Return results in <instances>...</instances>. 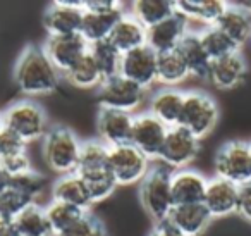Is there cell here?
<instances>
[{
  "instance_id": "1",
  "label": "cell",
  "mask_w": 251,
  "mask_h": 236,
  "mask_svg": "<svg viewBox=\"0 0 251 236\" xmlns=\"http://www.w3.org/2000/svg\"><path fill=\"white\" fill-rule=\"evenodd\" d=\"M14 81L21 93L28 97L50 95L60 83V73L55 69L42 47L28 45L18 57L14 66Z\"/></svg>"
},
{
  "instance_id": "2",
  "label": "cell",
  "mask_w": 251,
  "mask_h": 236,
  "mask_svg": "<svg viewBox=\"0 0 251 236\" xmlns=\"http://www.w3.org/2000/svg\"><path fill=\"white\" fill-rule=\"evenodd\" d=\"M81 145L77 136L66 126H53L43 136V157L53 173L66 176L77 171L81 155Z\"/></svg>"
},
{
  "instance_id": "3",
  "label": "cell",
  "mask_w": 251,
  "mask_h": 236,
  "mask_svg": "<svg viewBox=\"0 0 251 236\" xmlns=\"http://www.w3.org/2000/svg\"><path fill=\"white\" fill-rule=\"evenodd\" d=\"M171 176L167 167L155 166L148 171V174L143 177L140 186V198L143 204L147 214L153 219L155 222L167 221L174 200H172L171 190Z\"/></svg>"
},
{
  "instance_id": "4",
  "label": "cell",
  "mask_w": 251,
  "mask_h": 236,
  "mask_svg": "<svg viewBox=\"0 0 251 236\" xmlns=\"http://www.w3.org/2000/svg\"><path fill=\"white\" fill-rule=\"evenodd\" d=\"M0 119L4 128L14 131L26 143L35 142L47 133V114L33 100L14 102L0 114Z\"/></svg>"
},
{
  "instance_id": "5",
  "label": "cell",
  "mask_w": 251,
  "mask_h": 236,
  "mask_svg": "<svg viewBox=\"0 0 251 236\" xmlns=\"http://www.w3.org/2000/svg\"><path fill=\"white\" fill-rule=\"evenodd\" d=\"M219 121V107L210 95L203 91H189L184 93V105L179 126L188 129L198 140L205 138L213 131Z\"/></svg>"
},
{
  "instance_id": "6",
  "label": "cell",
  "mask_w": 251,
  "mask_h": 236,
  "mask_svg": "<svg viewBox=\"0 0 251 236\" xmlns=\"http://www.w3.org/2000/svg\"><path fill=\"white\" fill-rule=\"evenodd\" d=\"M217 177L230 181L236 186H244L251 183V143L227 142L219 148L215 155Z\"/></svg>"
},
{
  "instance_id": "7",
  "label": "cell",
  "mask_w": 251,
  "mask_h": 236,
  "mask_svg": "<svg viewBox=\"0 0 251 236\" xmlns=\"http://www.w3.org/2000/svg\"><path fill=\"white\" fill-rule=\"evenodd\" d=\"M150 169V159L131 143L112 147L108 150V171L117 186L141 183Z\"/></svg>"
},
{
  "instance_id": "8",
  "label": "cell",
  "mask_w": 251,
  "mask_h": 236,
  "mask_svg": "<svg viewBox=\"0 0 251 236\" xmlns=\"http://www.w3.org/2000/svg\"><path fill=\"white\" fill-rule=\"evenodd\" d=\"M145 95H147L145 88L126 80L121 74L110 78V80H105L98 87V102L101 107L129 112V114H133L143 104Z\"/></svg>"
},
{
  "instance_id": "9",
  "label": "cell",
  "mask_w": 251,
  "mask_h": 236,
  "mask_svg": "<svg viewBox=\"0 0 251 236\" xmlns=\"http://www.w3.org/2000/svg\"><path fill=\"white\" fill-rule=\"evenodd\" d=\"M200 152V140L182 126H172L169 128L165 142L162 145L158 160L165 167L172 169H186Z\"/></svg>"
},
{
  "instance_id": "10",
  "label": "cell",
  "mask_w": 251,
  "mask_h": 236,
  "mask_svg": "<svg viewBox=\"0 0 251 236\" xmlns=\"http://www.w3.org/2000/svg\"><path fill=\"white\" fill-rule=\"evenodd\" d=\"M157 57L158 56L148 45L122 54L119 74L148 90L157 81Z\"/></svg>"
},
{
  "instance_id": "11",
  "label": "cell",
  "mask_w": 251,
  "mask_h": 236,
  "mask_svg": "<svg viewBox=\"0 0 251 236\" xmlns=\"http://www.w3.org/2000/svg\"><path fill=\"white\" fill-rule=\"evenodd\" d=\"M167 131V126L158 121L155 116H151L150 112L134 116L131 145H134L140 152H143L150 160L158 159Z\"/></svg>"
},
{
  "instance_id": "12",
  "label": "cell",
  "mask_w": 251,
  "mask_h": 236,
  "mask_svg": "<svg viewBox=\"0 0 251 236\" xmlns=\"http://www.w3.org/2000/svg\"><path fill=\"white\" fill-rule=\"evenodd\" d=\"M83 14V2H53L45 11L43 26L49 36L79 35Z\"/></svg>"
},
{
  "instance_id": "13",
  "label": "cell",
  "mask_w": 251,
  "mask_h": 236,
  "mask_svg": "<svg viewBox=\"0 0 251 236\" xmlns=\"http://www.w3.org/2000/svg\"><path fill=\"white\" fill-rule=\"evenodd\" d=\"M42 49L55 69L60 74H66L88 52V43L81 38V35L49 36Z\"/></svg>"
},
{
  "instance_id": "14",
  "label": "cell",
  "mask_w": 251,
  "mask_h": 236,
  "mask_svg": "<svg viewBox=\"0 0 251 236\" xmlns=\"http://www.w3.org/2000/svg\"><path fill=\"white\" fill-rule=\"evenodd\" d=\"M133 124H134V114L100 107V112H98V118H97V128L101 142L108 148L131 143Z\"/></svg>"
},
{
  "instance_id": "15",
  "label": "cell",
  "mask_w": 251,
  "mask_h": 236,
  "mask_svg": "<svg viewBox=\"0 0 251 236\" xmlns=\"http://www.w3.org/2000/svg\"><path fill=\"white\" fill-rule=\"evenodd\" d=\"M188 31V19L174 12L165 21L158 23L151 28H147V45L157 56L174 52Z\"/></svg>"
},
{
  "instance_id": "16",
  "label": "cell",
  "mask_w": 251,
  "mask_h": 236,
  "mask_svg": "<svg viewBox=\"0 0 251 236\" xmlns=\"http://www.w3.org/2000/svg\"><path fill=\"white\" fill-rule=\"evenodd\" d=\"M237 202H239V186L217 176L208 179L203 205L212 219L237 214Z\"/></svg>"
},
{
  "instance_id": "17",
  "label": "cell",
  "mask_w": 251,
  "mask_h": 236,
  "mask_svg": "<svg viewBox=\"0 0 251 236\" xmlns=\"http://www.w3.org/2000/svg\"><path fill=\"white\" fill-rule=\"evenodd\" d=\"M206 184H208V179L203 174L196 173V171L181 169L172 173L171 190L174 205L203 204Z\"/></svg>"
},
{
  "instance_id": "18",
  "label": "cell",
  "mask_w": 251,
  "mask_h": 236,
  "mask_svg": "<svg viewBox=\"0 0 251 236\" xmlns=\"http://www.w3.org/2000/svg\"><path fill=\"white\" fill-rule=\"evenodd\" d=\"M246 71L248 66L243 54L234 52L230 56L212 60L208 71V80L219 90H232L244 80Z\"/></svg>"
},
{
  "instance_id": "19",
  "label": "cell",
  "mask_w": 251,
  "mask_h": 236,
  "mask_svg": "<svg viewBox=\"0 0 251 236\" xmlns=\"http://www.w3.org/2000/svg\"><path fill=\"white\" fill-rule=\"evenodd\" d=\"M212 215L203 204L174 205L167 217V222L182 236H200L208 228Z\"/></svg>"
},
{
  "instance_id": "20",
  "label": "cell",
  "mask_w": 251,
  "mask_h": 236,
  "mask_svg": "<svg viewBox=\"0 0 251 236\" xmlns=\"http://www.w3.org/2000/svg\"><path fill=\"white\" fill-rule=\"evenodd\" d=\"M52 200L69 204L73 207H77L81 210L88 212V208L93 205L88 191L86 183L77 173L60 176L52 186Z\"/></svg>"
},
{
  "instance_id": "21",
  "label": "cell",
  "mask_w": 251,
  "mask_h": 236,
  "mask_svg": "<svg viewBox=\"0 0 251 236\" xmlns=\"http://www.w3.org/2000/svg\"><path fill=\"white\" fill-rule=\"evenodd\" d=\"M108 42L121 54L131 52L147 45V28L131 14H122L112 28Z\"/></svg>"
},
{
  "instance_id": "22",
  "label": "cell",
  "mask_w": 251,
  "mask_h": 236,
  "mask_svg": "<svg viewBox=\"0 0 251 236\" xmlns=\"http://www.w3.org/2000/svg\"><path fill=\"white\" fill-rule=\"evenodd\" d=\"M176 52L184 60L186 67L189 71V76H195L198 80H208V71L212 60H210V57L206 56L205 49H203L201 40H200V33L195 31L186 33V36L181 40Z\"/></svg>"
},
{
  "instance_id": "23",
  "label": "cell",
  "mask_w": 251,
  "mask_h": 236,
  "mask_svg": "<svg viewBox=\"0 0 251 236\" xmlns=\"http://www.w3.org/2000/svg\"><path fill=\"white\" fill-rule=\"evenodd\" d=\"M182 105H184V93L176 88H165L151 97L150 114L164 122L167 128H172L181 121Z\"/></svg>"
},
{
  "instance_id": "24",
  "label": "cell",
  "mask_w": 251,
  "mask_h": 236,
  "mask_svg": "<svg viewBox=\"0 0 251 236\" xmlns=\"http://www.w3.org/2000/svg\"><path fill=\"white\" fill-rule=\"evenodd\" d=\"M227 7H229V2H222V0H181V2H176L177 14H181L188 21L195 19L206 26H215Z\"/></svg>"
},
{
  "instance_id": "25",
  "label": "cell",
  "mask_w": 251,
  "mask_h": 236,
  "mask_svg": "<svg viewBox=\"0 0 251 236\" xmlns=\"http://www.w3.org/2000/svg\"><path fill=\"white\" fill-rule=\"evenodd\" d=\"M217 28L227 35L237 47H243L248 40H251V16L237 7L236 2H229V7L217 21Z\"/></svg>"
},
{
  "instance_id": "26",
  "label": "cell",
  "mask_w": 251,
  "mask_h": 236,
  "mask_svg": "<svg viewBox=\"0 0 251 236\" xmlns=\"http://www.w3.org/2000/svg\"><path fill=\"white\" fill-rule=\"evenodd\" d=\"M124 12H114V14H95V12H84L83 21H81V30L79 35L84 42L88 43V47L93 43L103 42L108 40L112 33V28L115 26L117 19Z\"/></svg>"
},
{
  "instance_id": "27",
  "label": "cell",
  "mask_w": 251,
  "mask_h": 236,
  "mask_svg": "<svg viewBox=\"0 0 251 236\" xmlns=\"http://www.w3.org/2000/svg\"><path fill=\"white\" fill-rule=\"evenodd\" d=\"M14 224L21 236H53L49 219H47L45 207L38 205L36 202L29 204L14 219Z\"/></svg>"
},
{
  "instance_id": "28",
  "label": "cell",
  "mask_w": 251,
  "mask_h": 236,
  "mask_svg": "<svg viewBox=\"0 0 251 236\" xmlns=\"http://www.w3.org/2000/svg\"><path fill=\"white\" fill-rule=\"evenodd\" d=\"M131 16L136 21H140L145 28L158 25L165 21L176 12V2H167V0H138L131 5Z\"/></svg>"
},
{
  "instance_id": "29",
  "label": "cell",
  "mask_w": 251,
  "mask_h": 236,
  "mask_svg": "<svg viewBox=\"0 0 251 236\" xmlns=\"http://www.w3.org/2000/svg\"><path fill=\"white\" fill-rule=\"evenodd\" d=\"M189 78V71L177 52L158 54L157 57V81L167 88H174Z\"/></svg>"
},
{
  "instance_id": "30",
  "label": "cell",
  "mask_w": 251,
  "mask_h": 236,
  "mask_svg": "<svg viewBox=\"0 0 251 236\" xmlns=\"http://www.w3.org/2000/svg\"><path fill=\"white\" fill-rule=\"evenodd\" d=\"M108 147L103 142L98 140H90L81 145V155L79 164H77L76 173L79 176L86 174L100 173V171L108 169Z\"/></svg>"
},
{
  "instance_id": "31",
  "label": "cell",
  "mask_w": 251,
  "mask_h": 236,
  "mask_svg": "<svg viewBox=\"0 0 251 236\" xmlns=\"http://www.w3.org/2000/svg\"><path fill=\"white\" fill-rule=\"evenodd\" d=\"M88 52L91 54L93 60L97 62L103 81L110 80V78H114V76H119L122 54L119 52L108 40H103V42H98V43L90 45L88 47Z\"/></svg>"
},
{
  "instance_id": "32",
  "label": "cell",
  "mask_w": 251,
  "mask_h": 236,
  "mask_svg": "<svg viewBox=\"0 0 251 236\" xmlns=\"http://www.w3.org/2000/svg\"><path fill=\"white\" fill-rule=\"evenodd\" d=\"M64 76L77 88H95L103 83V78L90 52H86Z\"/></svg>"
},
{
  "instance_id": "33",
  "label": "cell",
  "mask_w": 251,
  "mask_h": 236,
  "mask_svg": "<svg viewBox=\"0 0 251 236\" xmlns=\"http://www.w3.org/2000/svg\"><path fill=\"white\" fill-rule=\"evenodd\" d=\"M47 212V219H49V224L52 228L53 236L60 235L66 229H69L73 224H76L81 217H83L86 212L81 210L77 207H73L69 204H62V202H55L52 200L49 205L45 207Z\"/></svg>"
},
{
  "instance_id": "34",
  "label": "cell",
  "mask_w": 251,
  "mask_h": 236,
  "mask_svg": "<svg viewBox=\"0 0 251 236\" xmlns=\"http://www.w3.org/2000/svg\"><path fill=\"white\" fill-rule=\"evenodd\" d=\"M200 40H201V45L210 60H217L220 57L239 52V47L229 36L224 35L217 26H206L203 31H200Z\"/></svg>"
},
{
  "instance_id": "35",
  "label": "cell",
  "mask_w": 251,
  "mask_h": 236,
  "mask_svg": "<svg viewBox=\"0 0 251 236\" xmlns=\"http://www.w3.org/2000/svg\"><path fill=\"white\" fill-rule=\"evenodd\" d=\"M83 181L86 183L88 191H90V197L93 204L98 202H103L114 193V190L117 188L114 176L110 174V171H100V173L86 174V176H81Z\"/></svg>"
},
{
  "instance_id": "36",
  "label": "cell",
  "mask_w": 251,
  "mask_h": 236,
  "mask_svg": "<svg viewBox=\"0 0 251 236\" xmlns=\"http://www.w3.org/2000/svg\"><path fill=\"white\" fill-rule=\"evenodd\" d=\"M47 181L42 174L35 173V171H28L25 174H19V176H12L9 179V186L18 190L19 193L26 195L28 198H31L33 202H36V197L43 191Z\"/></svg>"
},
{
  "instance_id": "37",
  "label": "cell",
  "mask_w": 251,
  "mask_h": 236,
  "mask_svg": "<svg viewBox=\"0 0 251 236\" xmlns=\"http://www.w3.org/2000/svg\"><path fill=\"white\" fill-rule=\"evenodd\" d=\"M29 204H33L31 198L9 186L4 193H0V217L16 219Z\"/></svg>"
},
{
  "instance_id": "38",
  "label": "cell",
  "mask_w": 251,
  "mask_h": 236,
  "mask_svg": "<svg viewBox=\"0 0 251 236\" xmlns=\"http://www.w3.org/2000/svg\"><path fill=\"white\" fill-rule=\"evenodd\" d=\"M57 236H107L103 222L98 217H93L91 214H84L76 224H73L69 229Z\"/></svg>"
},
{
  "instance_id": "39",
  "label": "cell",
  "mask_w": 251,
  "mask_h": 236,
  "mask_svg": "<svg viewBox=\"0 0 251 236\" xmlns=\"http://www.w3.org/2000/svg\"><path fill=\"white\" fill-rule=\"evenodd\" d=\"M21 152H26V142L14 131L2 126V129H0V160L9 159V157Z\"/></svg>"
},
{
  "instance_id": "40",
  "label": "cell",
  "mask_w": 251,
  "mask_h": 236,
  "mask_svg": "<svg viewBox=\"0 0 251 236\" xmlns=\"http://www.w3.org/2000/svg\"><path fill=\"white\" fill-rule=\"evenodd\" d=\"M0 164H2V167L5 169V173L9 174V177L19 176V174H25V173H28V171H31V160H29L26 152L16 153V155L9 157V159L0 160Z\"/></svg>"
},
{
  "instance_id": "41",
  "label": "cell",
  "mask_w": 251,
  "mask_h": 236,
  "mask_svg": "<svg viewBox=\"0 0 251 236\" xmlns=\"http://www.w3.org/2000/svg\"><path fill=\"white\" fill-rule=\"evenodd\" d=\"M84 12H95V14H114V12H124L122 4L117 0H86L83 2Z\"/></svg>"
},
{
  "instance_id": "42",
  "label": "cell",
  "mask_w": 251,
  "mask_h": 236,
  "mask_svg": "<svg viewBox=\"0 0 251 236\" xmlns=\"http://www.w3.org/2000/svg\"><path fill=\"white\" fill-rule=\"evenodd\" d=\"M237 214L244 221L251 222V183L239 188V202H237Z\"/></svg>"
},
{
  "instance_id": "43",
  "label": "cell",
  "mask_w": 251,
  "mask_h": 236,
  "mask_svg": "<svg viewBox=\"0 0 251 236\" xmlns=\"http://www.w3.org/2000/svg\"><path fill=\"white\" fill-rule=\"evenodd\" d=\"M148 236H182V235L176 228H172L167 221H164V222H157Z\"/></svg>"
},
{
  "instance_id": "44",
  "label": "cell",
  "mask_w": 251,
  "mask_h": 236,
  "mask_svg": "<svg viewBox=\"0 0 251 236\" xmlns=\"http://www.w3.org/2000/svg\"><path fill=\"white\" fill-rule=\"evenodd\" d=\"M0 236H19L14 224V219L0 217Z\"/></svg>"
},
{
  "instance_id": "45",
  "label": "cell",
  "mask_w": 251,
  "mask_h": 236,
  "mask_svg": "<svg viewBox=\"0 0 251 236\" xmlns=\"http://www.w3.org/2000/svg\"><path fill=\"white\" fill-rule=\"evenodd\" d=\"M9 174L5 173V169L2 167V164H0V193H4L5 190L9 188Z\"/></svg>"
},
{
  "instance_id": "46",
  "label": "cell",
  "mask_w": 251,
  "mask_h": 236,
  "mask_svg": "<svg viewBox=\"0 0 251 236\" xmlns=\"http://www.w3.org/2000/svg\"><path fill=\"white\" fill-rule=\"evenodd\" d=\"M236 5H237V7H241L244 12H248V14L251 16V0H250V2H236Z\"/></svg>"
},
{
  "instance_id": "47",
  "label": "cell",
  "mask_w": 251,
  "mask_h": 236,
  "mask_svg": "<svg viewBox=\"0 0 251 236\" xmlns=\"http://www.w3.org/2000/svg\"><path fill=\"white\" fill-rule=\"evenodd\" d=\"M0 129H2V119H0Z\"/></svg>"
},
{
  "instance_id": "48",
  "label": "cell",
  "mask_w": 251,
  "mask_h": 236,
  "mask_svg": "<svg viewBox=\"0 0 251 236\" xmlns=\"http://www.w3.org/2000/svg\"><path fill=\"white\" fill-rule=\"evenodd\" d=\"M19 236H21V235H19Z\"/></svg>"
}]
</instances>
